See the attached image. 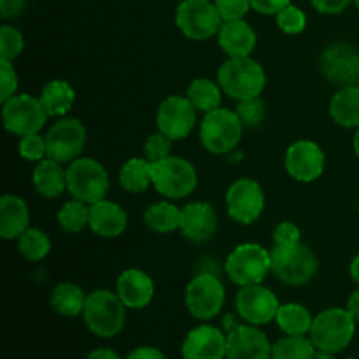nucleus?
I'll return each instance as SVG.
<instances>
[{"label":"nucleus","mask_w":359,"mask_h":359,"mask_svg":"<svg viewBox=\"0 0 359 359\" xmlns=\"http://www.w3.org/2000/svg\"><path fill=\"white\" fill-rule=\"evenodd\" d=\"M217 83L226 97L237 102L258 98L266 86V72L252 56L228 58L217 70Z\"/></svg>","instance_id":"nucleus-1"},{"label":"nucleus","mask_w":359,"mask_h":359,"mask_svg":"<svg viewBox=\"0 0 359 359\" xmlns=\"http://www.w3.org/2000/svg\"><path fill=\"white\" fill-rule=\"evenodd\" d=\"M272 273L286 286H305L316 277L319 259L304 242L273 244L270 249Z\"/></svg>","instance_id":"nucleus-2"},{"label":"nucleus","mask_w":359,"mask_h":359,"mask_svg":"<svg viewBox=\"0 0 359 359\" xmlns=\"http://www.w3.org/2000/svg\"><path fill=\"white\" fill-rule=\"evenodd\" d=\"M126 311L118 293L111 290H95L88 293L83 311V321L86 328L100 339H112L119 335L126 325Z\"/></svg>","instance_id":"nucleus-3"},{"label":"nucleus","mask_w":359,"mask_h":359,"mask_svg":"<svg viewBox=\"0 0 359 359\" xmlns=\"http://www.w3.org/2000/svg\"><path fill=\"white\" fill-rule=\"evenodd\" d=\"M244 125L233 109L219 107L203 114L198 126V137L203 149L216 156H226L238 147Z\"/></svg>","instance_id":"nucleus-4"},{"label":"nucleus","mask_w":359,"mask_h":359,"mask_svg":"<svg viewBox=\"0 0 359 359\" xmlns=\"http://www.w3.org/2000/svg\"><path fill=\"white\" fill-rule=\"evenodd\" d=\"M356 333V319L347 309L332 307L314 318L309 337L318 351L337 354L351 346Z\"/></svg>","instance_id":"nucleus-5"},{"label":"nucleus","mask_w":359,"mask_h":359,"mask_svg":"<svg viewBox=\"0 0 359 359\" xmlns=\"http://www.w3.org/2000/svg\"><path fill=\"white\" fill-rule=\"evenodd\" d=\"M226 277L238 287L263 284L269 273H272L270 249L256 242H244L231 249L224 262Z\"/></svg>","instance_id":"nucleus-6"},{"label":"nucleus","mask_w":359,"mask_h":359,"mask_svg":"<svg viewBox=\"0 0 359 359\" xmlns=\"http://www.w3.org/2000/svg\"><path fill=\"white\" fill-rule=\"evenodd\" d=\"M111 179L109 172L98 160L90 156H79L67 167V191L72 198L93 205L107 198Z\"/></svg>","instance_id":"nucleus-7"},{"label":"nucleus","mask_w":359,"mask_h":359,"mask_svg":"<svg viewBox=\"0 0 359 359\" xmlns=\"http://www.w3.org/2000/svg\"><path fill=\"white\" fill-rule=\"evenodd\" d=\"M198 186L195 165L181 156H168L153 163V188L167 200L188 198Z\"/></svg>","instance_id":"nucleus-8"},{"label":"nucleus","mask_w":359,"mask_h":359,"mask_svg":"<svg viewBox=\"0 0 359 359\" xmlns=\"http://www.w3.org/2000/svg\"><path fill=\"white\" fill-rule=\"evenodd\" d=\"M223 20L214 0H182L175 9V27L189 41L203 42L216 37Z\"/></svg>","instance_id":"nucleus-9"},{"label":"nucleus","mask_w":359,"mask_h":359,"mask_svg":"<svg viewBox=\"0 0 359 359\" xmlns=\"http://www.w3.org/2000/svg\"><path fill=\"white\" fill-rule=\"evenodd\" d=\"M226 300V290L216 273H196L184 291V305L189 316L205 323L219 316Z\"/></svg>","instance_id":"nucleus-10"},{"label":"nucleus","mask_w":359,"mask_h":359,"mask_svg":"<svg viewBox=\"0 0 359 359\" xmlns=\"http://www.w3.org/2000/svg\"><path fill=\"white\" fill-rule=\"evenodd\" d=\"M48 119L49 116L41 97L16 93L9 100L2 102L4 128L16 137L41 133Z\"/></svg>","instance_id":"nucleus-11"},{"label":"nucleus","mask_w":359,"mask_h":359,"mask_svg":"<svg viewBox=\"0 0 359 359\" xmlns=\"http://www.w3.org/2000/svg\"><path fill=\"white\" fill-rule=\"evenodd\" d=\"M224 207L231 221L238 224L256 223L265 210V193L262 184L252 177H241L228 186Z\"/></svg>","instance_id":"nucleus-12"},{"label":"nucleus","mask_w":359,"mask_h":359,"mask_svg":"<svg viewBox=\"0 0 359 359\" xmlns=\"http://www.w3.org/2000/svg\"><path fill=\"white\" fill-rule=\"evenodd\" d=\"M48 142V158L69 165L70 161L83 156V151L88 142V130L84 123L77 118L56 119L46 132Z\"/></svg>","instance_id":"nucleus-13"},{"label":"nucleus","mask_w":359,"mask_h":359,"mask_svg":"<svg viewBox=\"0 0 359 359\" xmlns=\"http://www.w3.org/2000/svg\"><path fill=\"white\" fill-rule=\"evenodd\" d=\"M284 167L287 175L297 182H314L325 174L326 154L318 142L309 139L294 140L286 149Z\"/></svg>","instance_id":"nucleus-14"},{"label":"nucleus","mask_w":359,"mask_h":359,"mask_svg":"<svg viewBox=\"0 0 359 359\" xmlns=\"http://www.w3.org/2000/svg\"><path fill=\"white\" fill-rule=\"evenodd\" d=\"M196 109L188 97L170 95L160 104L156 111L158 132L165 133L168 139L184 140L193 133L196 126Z\"/></svg>","instance_id":"nucleus-15"},{"label":"nucleus","mask_w":359,"mask_h":359,"mask_svg":"<svg viewBox=\"0 0 359 359\" xmlns=\"http://www.w3.org/2000/svg\"><path fill=\"white\" fill-rule=\"evenodd\" d=\"M279 307V298L263 284L241 287L235 297V309H237L238 318L248 325L263 326L276 321Z\"/></svg>","instance_id":"nucleus-16"},{"label":"nucleus","mask_w":359,"mask_h":359,"mask_svg":"<svg viewBox=\"0 0 359 359\" xmlns=\"http://www.w3.org/2000/svg\"><path fill=\"white\" fill-rule=\"evenodd\" d=\"M321 72L335 86L344 88L359 81V49L337 42L321 53Z\"/></svg>","instance_id":"nucleus-17"},{"label":"nucleus","mask_w":359,"mask_h":359,"mask_svg":"<svg viewBox=\"0 0 359 359\" xmlns=\"http://www.w3.org/2000/svg\"><path fill=\"white\" fill-rule=\"evenodd\" d=\"M226 359H272V344L255 325H237L226 332Z\"/></svg>","instance_id":"nucleus-18"},{"label":"nucleus","mask_w":359,"mask_h":359,"mask_svg":"<svg viewBox=\"0 0 359 359\" xmlns=\"http://www.w3.org/2000/svg\"><path fill=\"white\" fill-rule=\"evenodd\" d=\"M217 212L209 202L186 203L181 209V224L179 231L186 241L193 244H205L210 238H214L217 231Z\"/></svg>","instance_id":"nucleus-19"},{"label":"nucleus","mask_w":359,"mask_h":359,"mask_svg":"<svg viewBox=\"0 0 359 359\" xmlns=\"http://www.w3.org/2000/svg\"><path fill=\"white\" fill-rule=\"evenodd\" d=\"M116 293L130 311H142L149 307L156 294L153 277L140 269H126L116 280Z\"/></svg>","instance_id":"nucleus-20"},{"label":"nucleus","mask_w":359,"mask_h":359,"mask_svg":"<svg viewBox=\"0 0 359 359\" xmlns=\"http://www.w3.org/2000/svg\"><path fill=\"white\" fill-rule=\"evenodd\" d=\"M181 353L182 359H224L226 335L216 326L200 325L186 335Z\"/></svg>","instance_id":"nucleus-21"},{"label":"nucleus","mask_w":359,"mask_h":359,"mask_svg":"<svg viewBox=\"0 0 359 359\" xmlns=\"http://www.w3.org/2000/svg\"><path fill=\"white\" fill-rule=\"evenodd\" d=\"M128 228V214L112 200H100L90 205V230L102 238H118Z\"/></svg>","instance_id":"nucleus-22"},{"label":"nucleus","mask_w":359,"mask_h":359,"mask_svg":"<svg viewBox=\"0 0 359 359\" xmlns=\"http://www.w3.org/2000/svg\"><path fill=\"white\" fill-rule=\"evenodd\" d=\"M216 37L217 44L228 58L251 56L258 44V35H256L255 28L245 20L223 21Z\"/></svg>","instance_id":"nucleus-23"},{"label":"nucleus","mask_w":359,"mask_h":359,"mask_svg":"<svg viewBox=\"0 0 359 359\" xmlns=\"http://www.w3.org/2000/svg\"><path fill=\"white\" fill-rule=\"evenodd\" d=\"M32 186L42 198H60L67 191V168L60 161L44 158L32 170Z\"/></svg>","instance_id":"nucleus-24"},{"label":"nucleus","mask_w":359,"mask_h":359,"mask_svg":"<svg viewBox=\"0 0 359 359\" xmlns=\"http://www.w3.org/2000/svg\"><path fill=\"white\" fill-rule=\"evenodd\" d=\"M30 228V209L21 196L7 193L0 198V237L4 241H18Z\"/></svg>","instance_id":"nucleus-25"},{"label":"nucleus","mask_w":359,"mask_h":359,"mask_svg":"<svg viewBox=\"0 0 359 359\" xmlns=\"http://www.w3.org/2000/svg\"><path fill=\"white\" fill-rule=\"evenodd\" d=\"M330 118L342 128H359V84L339 88L330 100Z\"/></svg>","instance_id":"nucleus-26"},{"label":"nucleus","mask_w":359,"mask_h":359,"mask_svg":"<svg viewBox=\"0 0 359 359\" xmlns=\"http://www.w3.org/2000/svg\"><path fill=\"white\" fill-rule=\"evenodd\" d=\"M41 100L49 118H65L76 104V90L65 79H51L42 86Z\"/></svg>","instance_id":"nucleus-27"},{"label":"nucleus","mask_w":359,"mask_h":359,"mask_svg":"<svg viewBox=\"0 0 359 359\" xmlns=\"http://www.w3.org/2000/svg\"><path fill=\"white\" fill-rule=\"evenodd\" d=\"M88 293L76 283H60L53 287L51 297H49V305L56 314L63 318H77L83 316L84 304H86Z\"/></svg>","instance_id":"nucleus-28"},{"label":"nucleus","mask_w":359,"mask_h":359,"mask_svg":"<svg viewBox=\"0 0 359 359\" xmlns=\"http://www.w3.org/2000/svg\"><path fill=\"white\" fill-rule=\"evenodd\" d=\"M119 186L130 195H139L153 186V163L147 158H130L119 168Z\"/></svg>","instance_id":"nucleus-29"},{"label":"nucleus","mask_w":359,"mask_h":359,"mask_svg":"<svg viewBox=\"0 0 359 359\" xmlns=\"http://www.w3.org/2000/svg\"><path fill=\"white\" fill-rule=\"evenodd\" d=\"M144 223L154 233H172L179 230L181 224V207L175 205L174 200H160L144 210Z\"/></svg>","instance_id":"nucleus-30"},{"label":"nucleus","mask_w":359,"mask_h":359,"mask_svg":"<svg viewBox=\"0 0 359 359\" xmlns=\"http://www.w3.org/2000/svg\"><path fill=\"white\" fill-rule=\"evenodd\" d=\"M223 95L224 91L221 90L219 83L209 79V77H196L189 83L188 90H186V97L191 102L193 107L203 114L219 109Z\"/></svg>","instance_id":"nucleus-31"},{"label":"nucleus","mask_w":359,"mask_h":359,"mask_svg":"<svg viewBox=\"0 0 359 359\" xmlns=\"http://www.w3.org/2000/svg\"><path fill=\"white\" fill-rule=\"evenodd\" d=\"M276 323L286 335H307L311 333L314 316L302 304H280Z\"/></svg>","instance_id":"nucleus-32"},{"label":"nucleus","mask_w":359,"mask_h":359,"mask_svg":"<svg viewBox=\"0 0 359 359\" xmlns=\"http://www.w3.org/2000/svg\"><path fill=\"white\" fill-rule=\"evenodd\" d=\"M56 223L65 233H81L84 228H90V205L77 198H70L56 212Z\"/></svg>","instance_id":"nucleus-33"},{"label":"nucleus","mask_w":359,"mask_h":359,"mask_svg":"<svg viewBox=\"0 0 359 359\" xmlns=\"http://www.w3.org/2000/svg\"><path fill=\"white\" fill-rule=\"evenodd\" d=\"M18 252L27 262L39 263L51 252V238L39 228H27L16 241Z\"/></svg>","instance_id":"nucleus-34"},{"label":"nucleus","mask_w":359,"mask_h":359,"mask_svg":"<svg viewBox=\"0 0 359 359\" xmlns=\"http://www.w3.org/2000/svg\"><path fill=\"white\" fill-rule=\"evenodd\" d=\"M316 346L307 335H286L272 346V359H312Z\"/></svg>","instance_id":"nucleus-35"},{"label":"nucleus","mask_w":359,"mask_h":359,"mask_svg":"<svg viewBox=\"0 0 359 359\" xmlns=\"http://www.w3.org/2000/svg\"><path fill=\"white\" fill-rule=\"evenodd\" d=\"M23 49V34L13 25H2L0 27V60L14 62L16 58H20Z\"/></svg>","instance_id":"nucleus-36"},{"label":"nucleus","mask_w":359,"mask_h":359,"mask_svg":"<svg viewBox=\"0 0 359 359\" xmlns=\"http://www.w3.org/2000/svg\"><path fill=\"white\" fill-rule=\"evenodd\" d=\"M237 112L238 119L242 121L244 128H258L266 116L265 102L262 97L258 98H248V100H238L233 109Z\"/></svg>","instance_id":"nucleus-37"},{"label":"nucleus","mask_w":359,"mask_h":359,"mask_svg":"<svg viewBox=\"0 0 359 359\" xmlns=\"http://www.w3.org/2000/svg\"><path fill=\"white\" fill-rule=\"evenodd\" d=\"M276 23L286 35H298L307 28V14L300 7L290 4L280 13L276 14Z\"/></svg>","instance_id":"nucleus-38"},{"label":"nucleus","mask_w":359,"mask_h":359,"mask_svg":"<svg viewBox=\"0 0 359 359\" xmlns=\"http://www.w3.org/2000/svg\"><path fill=\"white\" fill-rule=\"evenodd\" d=\"M18 153L23 160L32 161V163H39L44 158H48V142H46V135L41 133H32V135L20 137L18 142Z\"/></svg>","instance_id":"nucleus-39"},{"label":"nucleus","mask_w":359,"mask_h":359,"mask_svg":"<svg viewBox=\"0 0 359 359\" xmlns=\"http://www.w3.org/2000/svg\"><path fill=\"white\" fill-rule=\"evenodd\" d=\"M172 144H174V140L168 139L165 133H151L144 142V158H147L151 163L165 160L172 154Z\"/></svg>","instance_id":"nucleus-40"},{"label":"nucleus","mask_w":359,"mask_h":359,"mask_svg":"<svg viewBox=\"0 0 359 359\" xmlns=\"http://www.w3.org/2000/svg\"><path fill=\"white\" fill-rule=\"evenodd\" d=\"M18 93V72L14 62L0 60V102L9 100Z\"/></svg>","instance_id":"nucleus-41"},{"label":"nucleus","mask_w":359,"mask_h":359,"mask_svg":"<svg viewBox=\"0 0 359 359\" xmlns=\"http://www.w3.org/2000/svg\"><path fill=\"white\" fill-rule=\"evenodd\" d=\"M219 16L223 21H237L244 20L245 14L251 11L249 0H214Z\"/></svg>","instance_id":"nucleus-42"},{"label":"nucleus","mask_w":359,"mask_h":359,"mask_svg":"<svg viewBox=\"0 0 359 359\" xmlns=\"http://www.w3.org/2000/svg\"><path fill=\"white\" fill-rule=\"evenodd\" d=\"M273 244H294V242H302V231L291 221H283L273 228Z\"/></svg>","instance_id":"nucleus-43"},{"label":"nucleus","mask_w":359,"mask_h":359,"mask_svg":"<svg viewBox=\"0 0 359 359\" xmlns=\"http://www.w3.org/2000/svg\"><path fill=\"white\" fill-rule=\"evenodd\" d=\"M311 4L319 14L333 16V14L344 13L351 4H354V0H311Z\"/></svg>","instance_id":"nucleus-44"},{"label":"nucleus","mask_w":359,"mask_h":359,"mask_svg":"<svg viewBox=\"0 0 359 359\" xmlns=\"http://www.w3.org/2000/svg\"><path fill=\"white\" fill-rule=\"evenodd\" d=\"M251 2V9L265 16H276L277 13L287 7L291 0H249Z\"/></svg>","instance_id":"nucleus-45"},{"label":"nucleus","mask_w":359,"mask_h":359,"mask_svg":"<svg viewBox=\"0 0 359 359\" xmlns=\"http://www.w3.org/2000/svg\"><path fill=\"white\" fill-rule=\"evenodd\" d=\"M28 0H0V16L4 20H11V18L20 16L27 7Z\"/></svg>","instance_id":"nucleus-46"},{"label":"nucleus","mask_w":359,"mask_h":359,"mask_svg":"<svg viewBox=\"0 0 359 359\" xmlns=\"http://www.w3.org/2000/svg\"><path fill=\"white\" fill-rule=\"evenodd\" d=\"M125 359H167L160 349L151 346H140L133 349Z\"/></svg>","instance_id":"nucleus-47"},{"label":"nucleus","mask_w":359,"mask_h":359,"mask_svg":"<svg viewBox=\"0 0 359 359\" xmlns=\"http://www.w3.org/2000/svg\"><path fill=\"white\" fill-rule=\"evenodd\" d=\"M86 359H121V358H119V354L116 353L114 349H109V347H98V349L91 351Z\"/></svg>","instance_id":"nucleus-48"},{"label":"nucleus","mask_w":359,"mask_h":359,"mask_svg":"<svg viewBox=\"0 0 359 359\" xmlns=\"http://www.w3.org/2000/svg\"><path fill=\"white\" fill-rule=\"evenodd\" d=\"M346 309L353 314V318L356 319V323H359V287L349 297Z\"/></svg>","instance_id":"nucleus-49"},{"label":"nucleus","mask_w":359,"mask_h":359,"mask_svg":"<svg viewBox=\"0 0 359 359\" xmlns=\"http://www.w3.org/2000/svg\"><path fill=\"white\" fill-rule=\"evenodd\" d=\"M349 272H351V277H353L354 283L359 284V255L354 256L353 262H351Z\"/></svg>","instance_id":"nucleus-50"},{"label":"nucleus","mask_w":359,"mask_h":359,"mask_svg":"<svg viewBox=\"0 0 359 359\" xmlns=\"http://www.w3.org/2000/svg\"><path fill=\"white\" fill-rule=\"evenodd\" d=\"M353 149H354V154H356L358 160H359V128H356V132H354V137H353Z\"/></svg>","instance_id":"nucleus-51"},{"label":"nucleus","mask_w":359,"mask_h":359,"mask_svg":"<svg viewBox=\"0 0 359 359\" xmlns=\"http://www.w3.org/2000/svg\"><path fill=\"white\" fill-rule=\"evenodd\" d=\"M312 359H335V358H333V354L325 353V351H316L314 358Z\"/></svg>","instance_id":"nucleus-52"},{"label":"nucleus","mask_w":359,"mask_h":359,"mask_svg":"<svg viewBox=\"0 0 359 359\" xmlns=\"http://www.w3.org/2000/svg\"><path fill=\"white\" fill-rule=\"evenodd\" d=\"M354 6H356L358 9H359V0H354Z\"/></svg>","instance_id":"nucleus-53"},{"label":"nucleus","mask_w":359,"mask_h":359,"mask_svg":"<svg viewBox=\"0 0 359 359\" xmlns=\"http://www.w3.org/2000/svg\"><path fill=\"white\" fill-rule=\"evenodd\" d=\"M347 359H358V358H347Z\"/></svg>","instance_id":"nucleus-54"},{"label":"nucleus","mask_w":359,"mask_h":359,"mask_svg":"<svg viewBox=\"0 0 359 359\" xmlns=\"http://www.w3.org/2000/svg\"><path fill=\"white\" fill-rule=\"evenodd\" d=\"M358 84H359V81H358Z\"/></svg>","instance_id":"nucleus-55"}]
</instances>
